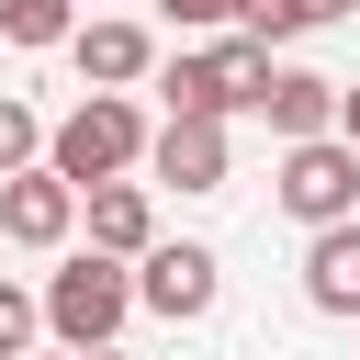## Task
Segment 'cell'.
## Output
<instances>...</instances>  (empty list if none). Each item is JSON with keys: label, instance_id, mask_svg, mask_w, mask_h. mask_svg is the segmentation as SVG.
Wrapping results in <instances>:
<instances>
[{"label": "cell", "instance_id": "cell-18", "mask_svg": "<svg viewBox=\"0 0 360 360\" xmlns=\"http://www.w3.org/2000/svg\"><path fill=\"white\" fill-rule=\"evenodd\" d=\"M22 360H90V349H68V338H56V349H22Z\"/></svg>", "mask_w": 360, "mask_h": 360}, {"label": "cell", "instance_id": "cell-19", "mask_svg": "<svg viewBox=\"0 0 360 360\" xmlns=\"http://www.w3.org/2000/svg\"><path fill=\"white\" fill-rule=\"evenodd\" d=\"M90 360H124V349H90Z\"/></svg>", "mask_w": 360, "mask_h": 360}, {"label": "cell", "instance_id": "cell-9", "mask_svg": "<svg viewBox=\"0 0 360 360\" xmlns=\"http://www.w3.org/2000/svg\"><path fill=\"white\" fill-rule=\"evenodd\" d=\"M304 304L315 315H360V214L304 225Z\"/></svg>", "mask_w": 360, "mask_h": 360}, {"label": "cell", "instance_id": "cell-15", "mask_svg": "<svg viewBox=\"0 0 360 360\" xmlns=\"http://www.w3.org/2000/svg\"><path fill=\"white\" fill-rule=\"evenodd\" d=\"M34 158H45V112L0 90V180H11V169H34Z\"/></svg>", "mask_w": 360, "mask_h": 360}, {"label": "cell", "instance_id": "cell-17", "mask_svg": "<svg viewBox=\"0 0 360 360\" xmlns=\"http://www.w3.org/2000/svg\"><path fill=\"white\" fill-rule=\"evenodd\" d=\"M338 135L360 146V79H338Z\"/></svg>", "mask_w": 360, "mask_h": 360}, {"label": "cell", "instance_id": "cell-14", "mask_svg": "<svg viewBox=\"0 0 360 360\" xmlns=\"http://www.w3.org/2000/svg\"><path fill=\"white\" fill-rule=\"evenodd\" d=\"M34 338H45V292H34V281H11V270H0V360H22V349H34Z\"/></svg>", "mask_w": 360, "mask_h": 360}, {"label": "cell", "instance_id": "cell-3", "mask_svg": "<svg viewBox=\"0 0 360 360\" xmlns=\"http://www.w3.org/2000/svg\"><path fill=\"white\" fill-rule=\"evenodd\" d=\"M124 315H135V259L79 248V259L45 270V338H68V349H112Z\"/></svg>", "mask_w": 360, "mask_h": 360}, {"label": "cell", "instance_id": "cell-4", "mask_svg": "<svg viewBox=\"0 0 360 360\" xmlns=\"http://www.w3.org/2000/svg\"><path fill=\"white\" fill-rule=\"evenodd\" d=\"M270 202H281L292 225H338V214H360V146H349V135H292L281 169H270Z\"/></svg>", "mask_w": 360, "mask_h": 360}, {"label": "cell", "instance_id": "cell-12", "mask_svg": "<svg viewBox=\"0 0 360 360\" xmlns=\"http://www.w3.org/2000/svg\"><path fill=\"white\" fill-rule=\"evenodd\" d=\"M68 34H79V0H0V45L45 56V45H68Z\"/></svg>", "mask_w": 360, "mask_h": 360}, {"label": "cell", "instance_id": "cell-8", "mask_svg": "<svg viewBox=\"0 0 360 360\" xmlns=\"http://www.w3.org/2000/svg\"><path fill=\"white\" fill-rule=\"evenodd\" d=\"M79 225H90V248H112V259H146L158 248V191L124 169V180H90L79 191Z\"/></svg>", "mask_w": 360, "mask_h": 360}, {"label": "cell", "instance_id": "cell-11", "mask_svg": "<svg viewBox=\"0 0 360 360\" xmlns=\"http://www.w3.org/2000/svg\"><path fill=\"white\" fill-rule=\"evenodd\" d=\"M259 124H270L281 146H292V135H338V79H315V68H281V56H270Z\"/></svg>", "mask_w": 360, "mask_h": 360}, {"label": "cell", "instance_id": "cell-13", "mask_svg": "<svg viewBox=\"0 0 360 360\" xmlns=\"http://www.w3.org/2000/svg\"><path fill=\"white\" fill-rule=\"evenodd\" d=\"M338 11H349V0H248L236 22H248L259 45H292V34H315V22H338Z\"/></svg>", "mask_w": 360, "mask_h": 360}, {"label": "cell", "instance_id": "cell-1", "mask_svg": "<svg viewBox=\"0 0 360 360\" xmlns=\"http://www.w3.org/2000/svg\"><path fill=\"white\" fill-rule=\"evenodd\" d=\"M146 112H135V90H90V101H68L56 124H45V169H68L79 191L90 180H124V169H146Z\"/></svg>", "mask_w": 360, "mask_h": 360}, {"label": "cell", "instance_id": "cell-2", "mask_svg": "<svg viewBox=\"0 0 360 360\" xmlns=\"http://www.w3.org/2000/svg\"><path fill=\"white\" fill-rule=\"evenodd\" d=\"M259 90H270V45L248 34V22H225L214 45H191V56H169L158 68V101L169 112H259Z\"/></svg>", "mask_w": 360, "mask_h": 360}, {"label": "cell", "instance_id": "cell-5", "mask_svg": "<svg viewBox=\"0 0 360 360\" xmlns=\"http://www.w3.org/2000/svg\"><path fill=\"white\" fill-rule=\"evenodd\" d=\"M214 292H225V259H214L202 236H158V248L135 259V315L202 326V315H214Z\"/></svg>", "mask_w": 360, "mask_h": 360}, {"label": "cell", "instance_id": "cell-6", "mask_svg": "<svg viewBox=\"0 0 360 360\" xmlns=\"http://www.w3.org/2000/svg\"><path fill=\"white\" fill-rule=\"evenodd\" d=\"M146 180H158V191H225V180H236L225 112H158V135H146Z\"/></svg>", "mask_w": 360, "mask_h": 360}, {"label": "cell", "instance_id": "cell-7", "mask_svg": "<svg viewBox=\"0 0 360 360\" xmlns=\"http://www.w3.org/2000/svg\"><path fill=\"white\" fill-rule=\"evenodd\" d=\"M0 236H11V248H34V259H56V248L79 236V180H68V169H45V158H34V169H11V180H0Z\"/></svg>", "mask_w": 360, "mask_h": 360}, {"label": "cell", "instance_id": "cell-10", "mask_svg": "<svg viewBox=\"0 0 360 360\" xmlns=\"http://www.w3.org/2000/svg\"><path fill=\"white\" fill-rule=\"evenodd\" d=\"M68 56H79L90 90H135V79H158V34H146V22H79Z\"/></svg>", "mask_w": 360, "mask_h": 360}, {"label": "cell", "instance_id": "cell-16", "mask_svg": "<svg viewBox=\"0 0 360 360\" xmlns=\"http://www.w3.org/2000/svg\"><path fill=\"white\" fill-rule=\"evenodd\" d=\"M158 11H169V22H180V34H225V22H236V11H248V0H158Z\"/></svg>", "mask_w": 360, "mask_h": 360}]
</instances>
